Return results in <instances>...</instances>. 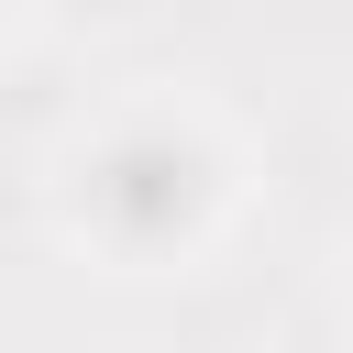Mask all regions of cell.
Listing matches in <instances>:
<instances>
[{
	"mask_svg": "<svg viewBox=\"0 0 353 353\" xmlns=\"http://www.w3.org/2000/svg\"><path fill=\"white\" fill-rule=\"evenodd\" d=\"M243 165L199 110H121L66 165V232L121 276H176L232 232Z\"/></svg>",
	"mask_w": 353,
	"mask_h": 353,
	"instance_id": "cell-1",
	"label": "cell"
},
{
	"mask_svg": "<svg viewBox=\"0 0 353 353\" xmlns=\"http://www.w3.org/2000/svg\"><path fill=\"white\" fill-rule=\"evenodd\" d=\"M44 11H66V22H121V11H143V0H44Z\"/></svg>",
	"mask_w": 353,
	"mask_h": 353,
	"instance_id": "cell-2",
	"label": "cell"
},
{
	"mask_svg": "<svg viewBox=\"0 0 353 353\" xmlns=\"http://www.w3.org/2000/svg\"><path fill=\"white\" fill-rule=\"evenodd\" d=\"M342 309H353V254H342Z\"/></svg>",
	"mask_w": 353,
	"mask_h": 353,
	"instance_id": "cell-3",
	"label": "cell"
}]
</instances>
